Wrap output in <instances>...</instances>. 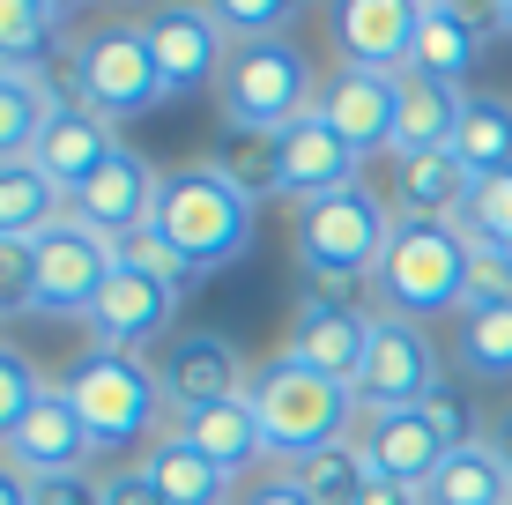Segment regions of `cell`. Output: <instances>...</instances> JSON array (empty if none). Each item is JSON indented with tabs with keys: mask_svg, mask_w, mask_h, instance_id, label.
<instances>
[{
	"mask_svg": "<svg viewBox=\"0 0 512 505\" xmlns=\"http://www.w3.org/2000/svg\"><path fill=\"white\" fill-rule=\"evenodd\" d=\"M119 149H127V142L112 134V119H104V112H90V104H60V112L45 119V134H38V149H30V164H38L45 179L60 186L67 201H75Z\"/></svg>",
	"mask_w": 512,
	"mask_h": 505,
	"instance_id": "17",
	"label": "cell"
},
{
	"mask_svg": "<svg viewBox=\"0 0 512 505\" xmlns=\"http://www.w3.org/2000/svg\"><path fill=\"white\" fill-rule=\"evenodd\" d=\"M119 253L112 238L90 231V223H52V231L38 238V298H30V312H52V320H90L97 290L112 283Z\"/></svg>",
	"mask_w": 512,
	"mask_h": 505,
	"instance_id": "9",
	"label": "cell"
},
{
	"mask_svg": "<svg viewBox=\"0 0 512 505\" xmlns=\"http://www.w3.org/2000/svg\"><path fill=\"white\" fill-rule=\"evenodd\" d=\"M290 238H297V268L305 275H379L394 216H386V201L357 179V186H342V194L297 201Z\"/></svg>",
	"mask_w": 512,
	"mask_h": 505,
	"instance_id": "5",
	"label": "cell"
},
{
	"mask_svg": "<svg viewBox=\"0 0 512 505\" xmlns=\"http://www.w3.org/2000/svg\"><path fill=\"white\" fill-rule=\"evenodd\" d=\"M112 253H119V268H134V275H156V283H171V290H186V283H193V268H186L179 253H171V238L156 231V223H141V231L112 238Z\"/></svg>",
	"mask_w": 512,
	"mask_h": 505,
	"instance_id": "35",
	"label": "cell"
},
{
	"mask_svg": "<svg viewBox=\"0 0 512 505\" xmlns=\"http://www.w3.org/2000/svg\"><path fill=\"white\" fill-rule=\"evenodd\" d=\"M216 104H223V127H245V134H268L275 142L297 119L320 112V75H312L297 38H231Z\"/></svg>",
	"mask_w": 512,
	"mask_h": 505,
	"instance_id": "1",
	"label": "cell"
},
{
	"mask_svg": "<svg viewBox=\"0 0 512 505\" xmlns=\"http://www.w3.org/2000/svg\"><path fill=\"white\" fill-rule=\"evenodd\" d=\"M423 505H512V468L490 454V439H475L461 454H446V468L431 476Z\"/></svg>",
	"mask_w": 512,
	"mask_h": 505,
	"instance_id": "27",
	"label": "cell"
},
{
	"mask_svg": "<svg viewBox=\"0 0 512 505\" xmlns=\"http://www.w3.org/2000/svg\"><path fill=\"white\" fill-rule=\"evenodd\" d=\"M97 491H104V505H164L156 483H149V468H119V476H104Z\"/></svg>",
	"mask_w": 512,
	"mask_h": 505,
	"instance_id": "42",
	"label": "cell"
},
{
	"mask_svg": "<svg viewBox=\"0 0 512 505\" xmlns=\"http://www.w3.org/2000/svg\"><path fill=\"white\" fill-rule=\"evenodd\" d=\"M468 305H512V253L468 238Z\"/></svg>",
	"mask_w": 512,
	"mask_h": 505,
	"instance_id": "39",
	"label": "cell"
},
{
	"mask_svg": "<svg viewBox=\"0 0 512 505\" xmlns=\"http://www.w3.org/2000/svg\"><path fill=\"white\" fill-rule=\"evenodd\" d=\"M453 342H461V364L475 379H498V387L512 379V305H468Z\"/></svg>",
	"mask_w": 512,
	"mask_h": 505,
	"instance_id": "33",
	"label": "cell"
},
{
	"mask_svg": "<svg viewBox=\"0 0 512 505\" xmlns=\"http://www.w3.org/2000/svg\"><path fill=\"white\" fill-rule=\"evenodd\" d=\"M453 156H461L475 179H498V171H512V104L468 90V112H461V134H453Z\"/></svg>",
	"mask_w": 512,
	"mask_h": 505,
	"instance_id": "30",
	"label": "cell"
},
{
	"mask_svg": "<svg viewBox=\"0 0 512 505\" xmlns=\"http://www.w3.org/2000/svg\"><path fill=\"white\" fill-rule=\"evenodd\" d=\"M141 30H149L156 75H164V97H186V90H208V82H223L231 30H223L208 8H156Z\"/></svg>",
	"mask_w": 512,
	"mask_h": 505,
	"instance_id": "12",
	"label": "cell"
},
{
	"mask_svg": "<svg viewBox=\"0 0 512 505\" xmlns=\"http://www.w3.org/2000/svg\"><path fill=\"white\" fill-rule=\"evenodd\" d=\"M0 505H30V476L8 468V461H0Z\"/></svg>",
	"mask_w": 512,
	"mask_h": 505,
	"instance_id": "44",
	"label": "cell"
},
{
	"mask_svg": "<svg viewBox=\"0 0 512 505\" xmlns=\"http://www.w3.org/2000/svg\"><path fill=\"white\" fill-rule=\"evenodd\" d=\"M357 454L372 468V483H401V491H431V476L446 468V431L431 424V409H386L357 424Z\"/></svg>",
	"mask_w": 512,
	"mask_h": 505,
	"instance_id": "10",
	"label": "cell"
},
{
	"mask_svg": "<svg viewBox=\"0 0 512 505\" xmlns=\"http://www.w3.org/2000/svg\"><path fill=\"white\" fill-rule=\"evenodd\" d=\"M156 194H164V171H149L134 149H119L112 164L67 201V216L104 231V238H127V231H141V223H156Z\"/></svg>",
	"mask_w": 512,
	"mask_h": 505,
	"instance_id": "20",
	"label": "cell"
},
{
	"mask_svg": "<svg viewBox=\"0 0 512 505\" xmlns=\"http://www.w3.org/2000/svg\"><path fill=\"white\" fill-rule=\"evenodd\" d=\"M141 468H149V483H156L164 505H223V498H231V476H223L208 454H193L186 439H164Z\"/></svg>",
	"mask_w": 512,
	"mask_h": 505,
	"instance_id": "28",
	"label": "cell"
},
{
	"mask_svg": "<svg viewBox=\"0 0 512 505\" xmlns=\"http://www.w3.org/2000/svg\"><path fill=\"white\" fill-rule=\"evenodd\" d=\"M423 409H431V424L446 431V446H453V454H461V446H475V424H468V409H461V394H453V387H438Z\"/></svg>",
	"mask_w": 512,
	"mask_h": 505,
	"instance_id": "40",
	"label": "cell"
},
{
	"mask_svg": "<svg viewBox=\"0 0 512 505\" xmlns=\"http://www.w3.org/2000/svg\"><path fill=\"white\" fill-rule=\"evenodd\" d=\"M67 402L82 409V424L104 454H119V446L149 439V424L164 416V387H156V364H141L127 350H90L67 372Z\"/></svg>",
	"mask_w": 512,
	"mask_h": 505,
	"instance_id": "6",
	"label": "cell"
},
{
	"mask_svg": "<svg viewBox=\"0 0 512 505\" xmlns=\"http://www.w3.org/2000/svg\"><path fill=\"white\" fill-rule=\"evenodd\" d=\"M171 320H179V290L156 283V275H134V268H112V283L97 290L90 305V327H97V350H164L171 342Z\"/></svg>",
	"mask_w": 512,
	"mask_h": 505,
	"instance_id": "14",
	"label": "cell"
},
{
	"mask_svg": "<svg viewBox=\"0 0 512 505\" xmlns=\"http://www.w3.org/2000/svg\"><path fill=\"white\" fill-rule=\"evenodd\" d=\"M461 112H468V90H453V82H423V75H401L394 156H438V149H453Z\"/></svg>",
	"mask_w": 512,
	"mask_h": 505,
	"instance_id": "24",
	"label": "cell"
},
{
	"mask_svg": "<svg viewBox=\"0 0 512 505\" xmlns=\"http://www.w3.org/2000/svg\"><path fill=\"white\" fill-rule=\"evenodd\" d=\"M52 223H67V194L45 179L30 156H15V164H0V238H15V246H38Z\"/></svg>",
	"mask_w": 512,
	"mask_h": 505,
	"instance_id": "26",
	"label": "cell"
},
{
	"mask_svg": "<svg viewBox=\"0 0 512 505\" xmlns=\"http://www.w3.org/2000/svg\"><path fill=\"white\" fill-rule=\"evenodd\" d=\"M60 30H67L60 0H0V67L8 75H45L52 60H67Z\"/></svg>",
	"mask_w": 512,
	"mask_h": 505,
	"instance_id": "25",
	"label": "cell"
},
{
	"mask_svg": "<svg viewBox=\"0 0 512 505\" xmlns=\"http://www.w3.org/2000/svg\"><path fill=\"white\" fill-rule=\"evenodd\" d=\"M490 454H498V461L512 468V402L498 409V424H490Z\"/></svg>",
	"mask_w": 512,
	"mask_h": 505,
	"instance_id": "46",
	"label": "cell"
},
{
	"mask_svg": "<svg viewBox=\"0 0 512 505\" xmlns=\"http://www.w3.org/2000/svg\"><path fill=\"white\" fill-rule=\"evenodd\" d=\"M30 505H104V491L90 476H45V483H30Z\"/></svg>",
	"mask_w": 512,
	"mask_h": 505,
	"instance_id": "41",
	"label": "cell"
},
{
	"mask_svg": "<svg viewBox=\"0 0 512 505\" xmlns=\"http://www.w3.org/2000/svg\"><path fill=\"white\" fill-rule=\"evenodd\" d=\"M245 505H312V498H305V491H297V483H290V476H275V483H260V491H253V498H245Z\"/></svg>",
	"mask_w": 512,
	"mask_h": 505,
	"instance_id": "43",
	"label": "cell"
},
{
	"mask_svg": "<svg viewBox=\"0 0 512 505\" xmlns=\"http://www.w3.org/2000/svg\"><path fill=\"white\" fill-rule=\"evenodd\" d=\"M208 15H216L231 38H282L297 8H290V0H216Z\"/></svg>",
	"mask_w": 512,
	"mask_h": 505,
	"instance_id": "37",
	"label": "cell"
},
{
	"mask_svg": "<svg viewBox=\"0 0 512 505\" xmlns=\"http://www.w3.org/2000/svg\"><path fill=\"white\" fill-rule=\"evenodd\" d=\"M475 194V171L453 149L438 156H401L394 164V216L401 223H461Z\"/></svg>",
	"mask_w": 512,
	"mask_h": 505,
	"instance_id": "23",
	"label": "cell"
},
{
	"mask_svg": "<svg viewBox=\"0 0 512 505\" xmlns=\"http://www.w3.org/2000/svg\"><path fill=\"white\" fill-rule=\"evenodd\" d=\"M282 476L297 483L312 505H357L364 491H372V468H364L357 454V439H342V446H320V454H297V461H282Z\"/></svg>",
	"mask_w": 512,
	"mask_h": 505,
	"instance_id": "29",
	"label": "cell"
},
{
	"mask_svg": "<svg viewBox=\"0 0 512 505\" xmlns=\"http://www.w3.org/2000/svg\"><path fill=\"white\" fill-rule=\"evenodd\" d=\"M475 60H483V8H453V0H416V60H409V75L468 90Z\"/></svg>",
	"mask_w": 512,
	"mask_h": 505,
	"instance_id": "21",
	"label": "cell"
},
{
	"mask_svg": "<svg viewBox=\"0 0 512 505\" xmlns=\"http://www.w3.org/2000/svg\"><path fill=\"white\" fill-rule=\"evenodd\" d=\"M208 164H216V171H223V179H231L253 208L268 201V194H282V179H275V142H268V134L223 127V134H216V149H208Z\"/></svg>",
	"mask_w": 512,
	"mask_h": 505,
	"instance_id": "31",
	"label": "cell"
},
{
	"mask_svg": "<svg viewBox=\"0 0 512 505\" xmlns=\"http://www.w3.org/2000/svg\"><path fill=\"white\" fill-rule=\"evenodd\" d=\"M461 231L475 238V246H505V253H512V171H498V179H475Z\"/></svg>",
	"mask_w": 512,
	"mask_h": 505,
	"instance_id": "34",
	"label": "cell"
},
{
	"mask_svg": "<svg viewBox=\"0 0 512 505\" xmlns=\"http://www.w3.org/2000/svg\"><path fill=\"white\" fill-rule=\"evenodd\" d=\"M379 305L431 320V312H468V231L461 223H401L379 253Z\"/></svg>",
	"mask_w": 512,
	"mask_h": 505,
	"instance_id": "4",
	"label": "cell"
},
{
	"mask_svg": "<svg viewBox=\"0 0 512 505\" xmlns=\"http://www.w3.org/2000/svg\"><path fill=\"white\" fill-rule=\"evenodd\" d=\"M334 45H342V67L409 75V60H416V0H342V8H334Z\"/></svg>",
	"mask_w": 512,
	"mask_h": 505,
	"instance_id": "18",
	"label": "cell"
},
{
	"mask_svg": "<svg viewBox=\"0 0 512 505\" xmlns=\"http://www.w3.org/2000/svg\"><path fill=\"white\" fill-rule=\"evenodd\" d=\"M431 394H438V342H431V327L409 320V312H379V320H372V350H364V372H357L364 416L423 409Z\"/></svg>",
	"mask_w": 512,
	"mask_h": 505,
	"instance_id": "8",
	"label": "cell"
},
{
	"mask_svg": "<svg viewBox=\"0 0 512 505\" xmlns=\"http://www.w3.org/2000/svg\"><path fill=\"white\" fill-rule=\"evenodd\" d=\"M52 112H60V104L45 97L38 75H0V164H15V156L38 149Z\"/></svg>",
	"mask_w": 512,
	"mask_h": 505,
	"instance_id": "32",
	"label": "cell"
},
{
	"mask_svg": "<svg viewBox=\"0 0 512 505\" xmlns=\"http://www.w3.org/2000/svg\"><path fill=\"white\" fill-rule=\"evenodd\" d=\"M90 454H97V439H90V424H82V409L67 402V387H45L38 409L23 416V431L0 446V461L23 468L30 483H45V476H82V461H90Z\"/></svg>",
	"mask_w": 512,
	"mask_h": 505,
	"instance_id": "15",
	"label": "cell"
},
{
	"mask_svg": "<svg viewBox=\"0 0 512 505\" xmlns=\"http://www.w3.org/2000/svg\"><path fill=\"white\" fill-rule=\"evenodd\" d=\"M320 119L342 134L357 156L394 149V119H401V75H372V67H334L320 82Z\"/></svg>",
	"mask_w": 512,
	"mask_h": 505,
	"instance_id": "16",
	"label": "cell"
},
{
	"mask_svg": "<svg viewBox=\"0 0 512 505\" xmlns=\"http://www.w3.org/2000/svg\"><path fill=\"white\" fill-rule=\"evenodd\" d=\"M30 298H38V246H15V238H0V320L30 312Z\"/></svg>",
	"mask_w": 512,
	"mask_h": 505,
	"instance_id": "38",
	"label": "cell"
},
{
	"mask_svg": "<svg viewBox=\"0 0 512 505\" xmlns=\"http://www.w3.org/2000/svg\"><path fill=\"white\" fill-rule=\"evenodd\" d=\"M38 394H45V379L30 372V364L15 357V350H0V446L23 431V416L38 409Z\"/></svg>",
	"mask_w": 512,
	"mask_h": 505,
	"instance_id": "36",
	"label": "cell"
},
{
	"mask_svg": "<svg viewBox=\"0 0 512 505\" xmlns=\"http://www.w3.org/2000/svg\"><path fill=\"white\" fill-rule=\"evenodd\" d=\"M156 231L171 238V253H179L193 275H216L253 246V201H245L216 164H186V171H164Z\"/></svg>",
	"mask_w": 512,
	"mask_h": 505,
	"instance_id": "3",
	"label": "cell"
},
{
	"mask_svg": "<svg viewBox=\"0 0 512 505\" xmlns=\"http://www.w3.org/2000/svg\"><path fill=\"white\" fill-rule=\"evenodd\" d=\"M357 505H423V491H401V483H372Z\"/></svg>",
	"mask_w": 512,
	"mask_h": 505,
	"instance_id": "45",
	"label": "cell"
},
{
	"mask_svg": "<svg viewBox=\"0 0 512 505\" xmlns=\"http://www.w3.org/2000/svg\"><path fill=\"white\" fill-rule=\"evenodd\" d=\"M357 171H364V156L349 149L320 112L297 119L290 134H275V179H282V194H290V201L342 194V186H357Z\"/></svg>",
	"mask_w": 512,
	"mask_h": 505,
	"instance_id": "19",
	"label": "cell"
},
{
	"mask_svg": "<svg viewBox=\"0 0 512 505\" xmlns=\"http://www.w3.org/2000/svg\"><path fill=\"white\" fill-rule=\"evenodd\" d=\"M171 439H186L193 454H208L223 476H245L253 461L275 454L245 394H238V402H208V409H179V416H171Z\"/></svg>",
	"mask_w": 512,
	"mask_h": 505,
	"instance_id": "22",
	"label": "cell"
},
{
	"mask_svg": "<svg viewBox=\"0 0 512 505\" xmlns=\"http://www.w3.org/2000/svg\"><path fill=\"white\" fill-rule=\"evenodd\" d=\"M245 357L231 350V335H171L156 350V387H164V409H208V402H238L245 394Z\"/></svg>",
	"mask_w": 512,
	"mask_h": 505,
	"instance_id": "11",
	"label": "cell"
},
{
	"mask_svg": "<svg viewBox=\"0 0 512 505\" xmlns=\"http://www.w3.org/2000/svg\"><path fill=\"white\" fill-rule=\"evenodd\" d=\"M364 350H372V320H364V312H342V305H327V298H297L290 335H282V364L357 387Z\"/></svg>",
	"mask_w": 512,
	"mask_h": 505,
	"instance_id": "13",
	"label": "cell"
},
{
	"mask_svg": "<svg viewBox=\"0 0 512 505\" xmlns=\"http://www.w3.org/2000/svg\"><path fill=\"white\" fill-rule=\"evenodd\" d=\"M245 402H253L260 431H268V446L282 461L320 454V446H342V439H357V424H364L357 387L320 379V372H297V364H282V357L245 379Z\"/></svg>",
	"mask_w": 512,
	"mask_h": 505,
	"instance_id": "2",
	"label": "cell"
},
{
	"mask_svg": "<svg viewBox=\"0 0 512 505\" xmlns=\"http://www.w3.org/2000/svg\"><path fill=\"white\" fill-rule=\"evenodd\" d=\"M67 67H75V104H90L104 119H134L149 104H164V75H156V52L141 23H112L97 38H75Z\"/></svg>",
	"mask_w": 512,
	"mask_h": 505,
	"instance_id": "7",
	"label": "cell"
},
{
	"mask_svg": "<svg viewBox=\"0 0 512 505\" xmlns=\"http://www.w3.org/2000/svg\"><path fill=\"white\" fill-rule=\"evenodd\" d=\"M483 30H512V0H498V8H483Z\"/></svg>",
	"mask_w": 512,
	"mask_h": 505,
	"instance_id": "47",
	"label": "cell"
}]
</instances>
